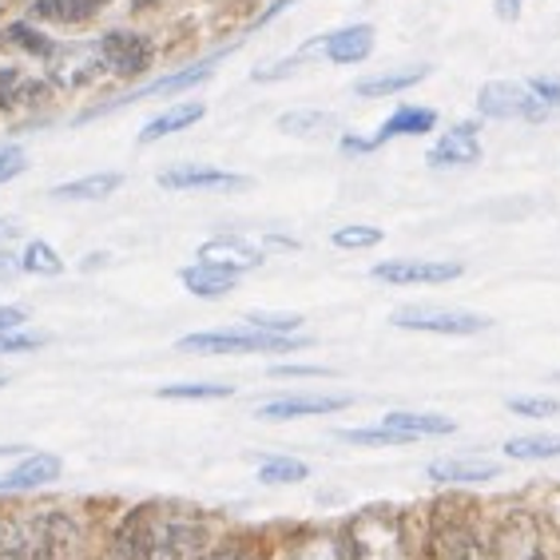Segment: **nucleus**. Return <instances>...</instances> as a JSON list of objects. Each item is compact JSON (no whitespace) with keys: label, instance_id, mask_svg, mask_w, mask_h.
Returning a JSON list of instances; mask_svg holds the SVG:
<instances>
[{"label":"nucleus","instance_id":"1","mask_svg":"<svg viewBox=\"0 0 560 560\" xmlns=\"http://www.w3.org/2000/svg\"><path fill=\"white\" fill-rule=\"evenodd\" d=\"M311 338L267 335V330H203V335L179 338L184 354H287L302 350Z\"/></svg>","mask_w":560,"mask_h":560},{"label":"nucleus","instance_id":"2","mask_svg":"<svg viewBox=\"0 0 560 560\" xmlns=\"http://www.w3.org/2000/svg\"><path fill=\"white\" fill-rule=\"evenodd\" d=\"M389 323L401 326V330H418V335H481L489 330L486 314H469V311H430V306H410V311L389 314Z\"/></svg>","mask_w":560,"mask_h":560},{"label":"nucleus","instance_id":"3","mask_svg":"<svg viewBox=\"0 0 560 560\" xmlns=\"http://www.w3.org/2000/svg\"><path fill=\"white\" fill-rule=\"evenodd\" d=\"M477 112L486 119H545L549 108L533 96V88L525 84H509V80H497L477 92Z\"/></svg>","mask_w":560,"mask_h":560},{"label":"nucleus","instance_id":"4","mask_svg":"<svg viewBox=\"0 0 560 560\" xmlns=\"http://www.w3.org/2000/svg\"><path fill=\"white\" fill-rule=\"evenodd\" d=\"M350 560H401V528L386 517H366L346 533Z\"/></svg>","mask_w":560,"mask_h":560},{"label":"nucleus","instance_id":"5","mask_svg":"<svg viewBox=\"0 0 560 560\" xmlns=\"http://www.w3.org/2000/svg\"><path fill=\"white\" fill-rule=\"evenodd\" d=\"M100 52H104V68L119 80H136L151 68L155 52H151V40L140 33H128V28H116L100 40Z\"/></svg>","mask_w":560,"mask_h":560},{"label":"nucleus","instance_id":"6","mask_svg":"<svg viewBox=\"0 0 560 560\" xmlns=\"http://www.w3.org/2000/svg\"><path fill=\"white\" fill-rule=\"evenodd\" d=\"M377 282L389 287H442V282L462 279V262H421V259H386L370 270Z\"/></svg>","mask_w":560,"mask_h":560},{"label":"nucleus","instance_id":"7","mask_svg":"<svg viewBox=\"0 0 560 560\" xmlns=\"http://www.w3.org/2000/svg\"><path fill=\"white\" fill-rule=\"evenodd\" d=\"M108 68H104V52H100V40H96V44H65L52 56V72L48 75H52L56 88H88Z\"/></svg>","mask_w":560,"mask_h":560},{"label":"nucleus","instance_id":"8","mask_svg":"<svg viewBox=\"0 0 560 560\" xmlns=\"http://www.w3.org/2000/svg\"><path fill=\"white\" fill-rule=\"evenodd\" d=\"M203 545H207L203 525H191V521H167V525H155L151 560H199L203 557Z\"/></svg>","mask_w":560,"mask_h":560},{"label":"nucleus","instance_id":"9","mask_svg":"<svg viewBox=\"0 0 560 560\" xmlns=\"http://www.w3.org/2000/svg\"><path fill=\"white\" fill-rule=\"evenodd\" d=\"M151 537H155V525H151L148 509H131L128 517L119 521L108 549L100 552V560H151Z\"/></svg>","mask_w":560,"mask_h":560},{"label":"nucleus","instance_id":"10","mask_svg":"<svg viewBox=\"0 0 560 560\" xmlns=\"http://www.w3.org/2000/svg\"><path fill=\"white\" fill-rule=\"evenodd\" d=\"M493 560H540V528L528 513L501 521L493 540Z\"/></svg>","mask_w":560,"mask_h":560},{"label":"nucleus","instance_id":"11","mask_svg":"<svg viewBox=\"0 0 560 560\" xmlns=\"http://www.w3.org/2000/svg\"><path fill=\"white\" fill-rule=\"evenodd\" d=\"M481 160V140H477V124H453L442 140L433 143L425 163L445 172V167H474Z\"/></svg>","mask_w":560,"mask_h":560},{"label":"nucleus","instance_id":"12","mask_svg":"<svg viewBox=\"0 0 560 560\" xmlns=\"http://www.w3.org/2000/svg\"><path fill=\"white\" fill-rule=\"evenodd\" d=\"M160 187H172V191H238V187H247V179L235 172H219V167H195V163H184V167L163 172Z\"/></svg>","mask_w":560,"mask_h":560},{"label":"nucleus","instance_id":"13","mask_svg":"<svg viewBox=\"0 0 560 560\" xmlns=\"http://www.w3.org/2000/svg\"><path fill=\"white\" fill-rule=\"evenodd\" d=\"M199 262L226 270V275H243V270L259 267L262 250L255 247V243H247V238L223 235V238H211V243H203V247H199Z\"/></svg>","mask_w":560,"mask_h":560},{"label":"nucleus","instance_id":"14","mask_svg":"<svg viewBox=\"0 0 560 560\" xmlns=\"http://www.w3.org/2000/svg\"><path fill=\"white\" fill-rule=\"evenodd\" d=\"M226 52H215V56H207V60H199V65H187L184 72H175V75H163V80H155V84L140 88V92H131V96L116 100V104H108V108H119V104H131V100H148V96H175V92H187V88L195 84H203L207 75L215 72L219 60H223Z\"/></svg>","mask_w":560,"mask_h":560},{"label":"nucleus","instance_id":"15","mask_svg":"<svg viewBox=\"0 0 560 560\" xmlns=\"http://www.w3.org/2000/svg\"><path fill=\"white\" fill-rule=\"evenodd\" d=\"M60 457L52 453H33V457H24L21 465H12L9 474L0 477V493H16V489H40V486H52L56 477H60Z\"/></svg>","mask_w":560,"mask_h":560},{"label":"nucleus","instance_id":"16","mask_svg":"<svg viewBox=\"0 0 560 560\" xmlns=\"http://www.w3.org/2000/svg\"><path fill=\"white\" fill-rule=\"evenodd\" d=\"M0 560H48L40 521H9L0 525Z\"/></svg>","mask_w":560,"mask_h":560},{"label":"nucleus","instance_id":"17","mask_svg":"<svg viewBox=\"0 0 560 560\" xmlns=\"http://www.w3.org/2000/svg\"><path fill=\"white\" fill-rule=\"evenodd\" d=\"M323 52L330 56L335 65H362V60L374 52V28H370V24L338 28V33L323 36Z\"/></svg>","mask_w":560,"mask_h":560},{"label":"nucleus","instance_id":"18","mask_svg":"<svg viewBox=\"0 0 560 560\" xmlns=\"http://www.w3.org/2000/svg\"><path fill=\"white\" fill-rule=\"evenodd\" d=\"M433 560H489V552L469 525H442L433 537Z\"/></svg>","mask_w":560,"mask_h":560},{"label":"nucleus","instance_id":"19","mask_svg":"<svg viewBox=\"0 0 560 560\" xmlns=\"http://www.w3.org/2000/svg\"><path fill=\"white\" fill-rule=\"evenodd\" d=\"M350 406V398H279L259 406L262 421H294V418H323V413H338Z\"/></svg>","mask_w":560,"mask_h":560},{"label":"nucleus","instance_id":"20","mask_svg":"<svg viewBox=\"0 0 560 560\" xmlns=\"http://www.w3.org/2000/svg\"><path fill=\"white\" fill-rule=\"evenodd\" d=\"M108 0H36L33 21L40 24H88L104 12Z\"/></svg>","mask_w":560,"mask_h":560},{"label":"nucleus","instance_id":"21","mask_svg":"<svg viewBox=\"0 0 560 560\" xmlns=\"http://www.w3.org/2000/svg\"><path fill=\"white\" fill-rule=\"evenodd\" d=\"M433 486H486L501 474V465L493 462H433L430 469Z\"/></svg>","mask_w":560,"mask_h":560},{"label":"nucleus","instance_id":"22","mask_svg":"<svg viewBox=\"0 0 560 560\" xmlns=\"http://www.w3.org/2000/svg\"><path fill=\"white\" fill-rule=\"evenodd\" d=\"M438 128V112L433 108H421V104H401L394 116L382 124V131H377L374 140H394V136H430V131Z\"/></svg>","mask_w":560,"mask_h":560},{"label":"nucleus","instance_id":"23","mask_svg":"<svg viewBox=\"0 0 560 560\" xmlns=\"http://www.w3.org/2000/svg\"><path fill=\"white\" fill-rule=\"evenodd\" d=\"M179 279H184V287L195 294V299H223V294L235 291V279H238V275H226V270H219V267L195 262V267L179 270Z\"/></svg>","mask_w":560,"mask_h":560},{"label":"nucleus","instance_id":"24","mask_svg":"<svg viewBox=\"0 0 560 560\" xmlns=\"http://www.w3.org/2000/svg\"><path fill=\"white\" fill-rule=\"evenodd\" d=\"M382 425H389V430L406 433V438H445V433H453L457 425H453V418H445V413H410V410H398L389 413Z\"/></svg>","mask_w":560,"mask_h":560},{"label":"nucleus","instance_id":"25","mask_svg":"<svg viewBox=\"0 0 560 560\" xmlns=\"http://www.w3.org/2000/svg\"><path fill=\"white\" fill-rule=\"evenodd\" d=\"M124 175L119 172H100L84 175V179H72V184H60L52 191V199H75V203H92V199H108L112 191H119Z\"/></svg>","mask_w":560,"mask_h":560},{"label":"nucleus","instance_id":"26","mask_svg":"<svg viewBox=\"0 0 560 560\" xmlns=\"http://www.w3.org/2000/svg\"><path fill=\"white\" fill-rule=\"evenodd\" d=\"M203 112H207L203 104H179V108L160 112V116L151 119L148 128L140 131V143H155V140H163V136H175V131L191 128V124L203 119Z\"/></svg>","mask_w":560,"mask_h":560},{"label":"nucleus","instance_id":"27","mask_svg":"<svg viewBox=\"0 0 560 560\" xmlns=\"http://www.w3.org/2000/svg\"><path fill=\"white\" fill-rule=\"evenodd\" d=\"M425 72H430V68L418 65V68H406V72L370 75V80H358L354 92H358V96H370V100H377V96H398V92H406V88L421 84V80H425Z\"/></svg>","mask_w":560,"mask_h":560},{"label":"nucleus","instance_id":"28","mask_svg":"<svg viewBox=\"0 0 560 560\" xmlns=\"http://www.w3.org/2000/svg\"><path fill=\"white\" fill-rule=\"evenodd\" d=\"M311 477V465L299 457H262L259 462V481L262 486H299Z\"/></svg>","mask_w":560,"mask_h":560},{"label":"nucleus","instance_id":"29","mask_svg":"<svg viewBox=\"0 0 560 560\" xmlns=\"http://www.w3.org/2000/svg\"><path fill=\"white\" fill-rule=\"evenodd\" d=\"M505 453L513 457V462H549V457H560V438H549V433H525V438L505 442Z\"/></svg>","mask_w":560,"mask_h":560},{"label":"nucleus","instance_id":"30","mask_svg":"<svg viewBox=\"0 0 560 560\" xmlns=\"http://www.w3.org/2000/svg\"><path fill=\"white\" fill-rule=\"evenodd\" d=\"M160 398L167 401H207V398H231V386L223 382H179V386H163Z\"/></svg>","mask_w":560,"mask_h":560},{"label":"nucleus","instance_id":"31","mask_svg":"<svg viewBox=\"0 0 560 560\" xmlns=\"http://www.w3.org/2000/svg\"><path fill=\"white\" fill-rule=\"evenodd\" d=\"M338 438L350 442V445H370V450H389V445H410L413 442V438L389 430V425H377V430H342Z\"/></svg>","mask_w":560,"mask_h":560},{"label":"nucleus","instance_id":"32","mask_svg":"<svg viewBox=\"0 0 560 560\" xmlns=\"http://www.w3.org/2000/svg\"><path fill=\"white\" fill-rule=\"evenodd\" d=\"M21 267L28 270V275H48V279H56V275L65 270V262H60V255H56L48 243H28L21 255Z\"/></svg>","mask_w":560,"mask_h":560},{"label":"nucleus","instance_id":"33","mask_svg":"<svg viewBox=\"0 0 560 560\" xmlns=\"http://www.w3.org/2000/svg\"><path fill=\"white\" fill-rule=\"evenodd\" d=\"M9 40H12V44H21L24 52H33V56H48V60H52V56L60 52V48H56V44L48 40V36L36 33L33 24H12V28H9Z\"/></svg>","mask_w":560,"mask_h":560},{"label":"nucleus","instance_id":"34","mask_svg":"<svg viewBox=\"0 0 560 560\" xmlns=\"http://www.w3.org/2000/svg\"><path fill=\"white\" fill-rule=\"evenodd\" d=\"M279 128L287 131V136H314V131L330 128V116H326V112H287V116L279 119Z\"/></svg>","mask_w":560,"mask_h":560},{"label":"nucleus","instance_id":"35","mask_svg":"<svg viewBox=\"0 0 560 560\" xmlns=\"http://www.w3.org/2000/svg\"><path fill=\"white\" fill-rule=\"evenodd\" d=\"M382 243V231L377 226H338L335 231V247L342 250H366V247H377Z\"/></svg>","mask_w":560,"mask_h":560},{"label":"nucleus","instance_id":"36","mask_svg":"<svg viewBox=\"0 0 560 560\" xmlns=\"http://www.w3.org/2000/svg\"><path fill=\"white\" fill-rule=\"evenodd\" d=\"M250 326H255V330H267V335H291V330H299V326H302V318H299V314L255 311V314H250Z\"/></svg>","mask_w":560,"mask_h":560},{"label":"nucleus","instance_id":"37","mask_svg":"<svg viewBox=\"0 0 560 560\" xmlns=\"http://www.w3.org/2000/svg\"><path fill=\"white\" fill-rule=\"evenodd\" d=\"M509 410L517 413V418H557L560 401H552V398H513L509 401Z\"/></svg>","mask_w":560,"mask_h":560},{"label":"nucleus","instance_id":"38","mask_svg":"<svg viewBox=\"0 0 560 560\" xmlns=\"http://www.w3.org/2000/svg\"><path fill=\"white\" fill-rule=\"evenodd\" d=\"M48 342L44 335H24V330H9L0 335V354H28V350H40Z\"/></svg>","mask_w":560,"mask_h":560},{"label":"nucleus","instance_id":"39","mask_svg":"<svg viewBox=\"0 0 560 560\" xmlns=\"http://www.w3.org/2000/svg\"><path fill=\"white\" fill-rule=\"evenodd\" d=\"M21 92H24V75L16 68H0V112L21 104Z\"/></svg>","mask_w":560,"mask_h":560},{"label":"nucleus","instance_id":"40","mask_svg":"<svg viewBox=\"0 0 560 560\" xmlns=\"http://www.w3.org/2000/svg\"><path fill=\"white\" fill-rule=\"evenodd\" d=\"M24 167H28V155H24V148H0V184L16 179Z\"/></svg>","mask_w":560,"mask_h":560},{"label":"nucleus","instance_id":"41","mask_svg":"<svg viewBox=\"0 0 560 560\" xmlns=\"http://www.w3.org/2000/svg\"><path fill=\"white\" fill-rule=\"evenodd\" d=\"M528 88H533V96H537L545 108H557V104H560V84H557V80H549V75H533V80H528Z\"/></svg>","mask_w":560,"mask_h":560},{"label":"nucleus","instance_id":"42","mask_svg":"<svg viewBox=\"0 0 560 560\" xmlns=\"http://www.w3.org/2000/svg\"><path fill=\"white\" fill-rule=\"evenodd\" d=\"M28 318V311L24 306H0V335H9V330H16V326Z\"/></svg>","mask_w":560,"mask_h":560},{"label":"nucleus","instance_id":"43","mask_svg":"<svg viewBox=\"0 0 560 560\" xmlns=\"http://www.w3.org/2000/svg\"><path fill=\"white\" fill-rule=\"evenodd\" d=\"M342 148L350 151V155H362V151H374V148H377V140H362V136H346Z\"/></svg>","mask_w":560,"mask_h":560},{"label":"nucleus","instance_id":"44","mask_svg":"<svg viewBox=\"0 0 560 560\" xmlns=\"http://www.w3.org/2000/svg\"><path fill=\"white\" fill-rule=\"evenodd\" d=\"M199 560H243V549L238 545H223V549H215L211 557H199Z\"/></svg>","mask_w":560,"mask_h":560},{"label":"nucleus","instance_id":"45","mask_svg":"<svg viewBox=\"0 0 560 560\" xmlns=\"http://www.w3.org/2000/svg\"><path fill=\"white\" fill-rule=\"evenodd\" d=\"M287 4H294V0H275V4H270V9L262 12L259 21H255V28H262V24H267V21H275V16H279V12L287 9Z\"/></svg>","mask_w":560,"mask_h":560},{"label":"nucleus","instance_id":"46","mask_svg":"<svg viewBox=\"0 0 560 560\" xmlns=\"http://www.w3.org/2000/svg\"><path fill=\"white\" fill-rule=\"evenodd\" d=\"M497 12H501L505 21H513V16L521 12V0H497Z\"/></svg>","mask_w":560,"mask_h":560},{"label":"nucleus","instance_id":"47","mask_svg":"<svg viewBox=\"0 0 560 560\" xmlns=\"http://www.w3.org/2000/svg\"><path fill=\"white\" fill-rule=\"evenodd\" d=\"M131 4H136V9H148V4H160V0H131Z\"/></svg>","mask_w":560,"mask_h":560},{"label":"nucleus","instance_id":"48","mask_svg":"<svg viewBox=\"0 0 560 560\" xmlns=\"http://www.w3.org/2000/svg\"><path fill=\"white\" fill-rule=\"evenodd\" d=\"M4 231H12V223H9V219H0V235H4Z\"/></svg>","mask_w":560,"mask_h":560},{"label":"nucleus","instance_id":"49","mask_svg":"<svg viewBox=\"0 0 560 560\" xmlns=\"http://www.w3.org/2000/svg\"><path fill=\"white\" fill-rule=\"evenodd\" d=\"M4 386H9V374H0V389H4Z\"/></svg>","mask_w":560,"mask_h":560},{"label":"nucleus","instance_id":"50","mask_svg":"<svg viewBox=\"0 0 560 560\" xmlns=\"http://www.w3.org/2000/svg\"><path fill=\"white\" fill-rule=\"evenodd\" d=\"M0 48H4V36H0Z\"/></svg>","mask_w":560,"mask_h":560},{"label":"nucleus","instance_id":"51","mask_svg":"<svg viewBox=\"0 0 560 560\" xmlns=\"http://www.w3.org/2000/svg\"><path fill=\"white\" fill-rule=\"evenodd\" d=\"M0 9H4V0H0Z\"/></svg>","mask_w":560,"mask_h":560}]
</instances>
